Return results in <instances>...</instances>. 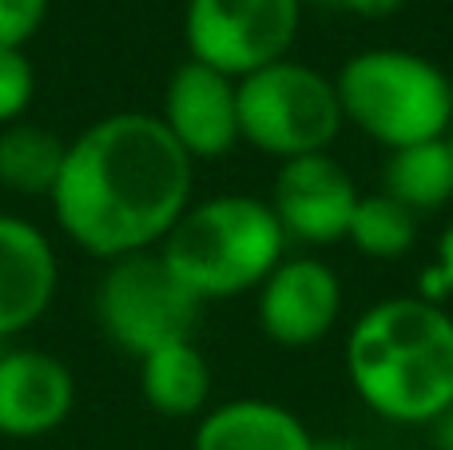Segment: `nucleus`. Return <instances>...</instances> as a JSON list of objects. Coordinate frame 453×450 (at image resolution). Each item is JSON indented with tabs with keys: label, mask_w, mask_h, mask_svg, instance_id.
I'll use <instances>...</instances> for the list:
<instances>
[{
	"label": "nucleus",
	"mask_w": 453,
	"mask_h": 450,
	"mask_svg": "<svg viewBox=\"0 0 453 450\" xmlns=\"http://www.w3.org/2000/svg\"><path fill=\"white\" fill-rule=\"evenodd\" d=\"M314 450H354L346 438H314Z\"/></svg>",
	"instance_id": "5701e85b"
},
{
	"label": "nucleus",
	"mask_w": 453,
	"mask_h": 450,
	"mask_svg": "<svg viewBox=\"0 0 453 450\" xmlns=\"http://www.w3.org/2000/svg\"><path fill=\"white\" fill-rule=\"evenodd\" d=\"M342 120L386 148L441 140L453 120V84L434 60L406 48H370L338 68Z\"/></svg>",
	"instance_id": "20e7f679"
},
{
	"label": "nucleus",
	"mask_w": 453,
	"mask_h": 450,
	"mask_svg": "<svg viewBox=\"0 0 453 450\" xmlns=\"http://www.w3.org/2000/svg\"><path fill=\"white\" fill-rule=\"evenodd\" d=\"M282 247L287 236L271 204L231 191L191 204L164 236L159 255L180 283L207 303L263 287V279L282 263Z\"/></svg>",
	"instance_id": "7ed1b4c3"
},
{
	"label": "nucleus",
	"mask_w": 453,
	"mask_h": 450,
	"mask_svg": "<svg viewBox=\"0 0 453 450\" xmlns=\"http://www.w3.org/2000/svg\"><path fill=\"white\" fill-rule=\"evenodd\" d=\"M96 315L119 351L143 359L156 347L196 335L199 299L180 283L159 252H135L111 260L96 291Z\"/></svg>",
	"instance_id": "423d86ee"
},
{
	"label": "nucleus",
	"mask_w": 453,
	"mask_h": 450,
	"mask_svg": "<svg viewBox=\"0 0 453 450\" xmlns=\"http://www.w3.org/2000/svg\"><path fill=\"white\" fill-rule=\"evenodd\" d=\"M326 4H330V0H326Z\"/></svg>",
	"instance_id": "393cba45"
},
{
	"label": "nucleus",
	"mask_w": 453,
	"mask_h": 450,
	"mask_svg": "<svg viewBox=\"0 0 453 450\" xmlns=\"http://www.w3.org/2000/svg\"><path fill=\"white\" fill-rule=\"evenodd\" d=\"M358 199L362 196L346 167L326 151H311V156L282 159L266 204L287 239L334 244V239H346Z\"/></svg>",
	"instance_id": "6e6552de"
},
{
	"label": "nucleus",
	"mask_w": 453,
	"mask_h": 450,
	"mask_svg": "<svg viewBox=\"0 0 453 450\" xmlns=\"http://www.w3.org/2000/svg\"><path fill=\"white\" fill-rule=\"evenodd\" d=\"M430 427H434V443H438V450H453V403L430 423Z\"/></svg>",
	"instance_id": "4be33fe9"
},
{
	"label": "nucleus",
	"mask_w": 453,
	"mask_h": 450,
	"mask_svg": "<svg viewBox=\"0 0 453 450\" xmlns=\"http://www.w3.org/2000/svg\"><path fill=\"white\" fill-rule=\"evenodd\" d=\"M68 140L48 132L44 124H16L0 128V183L16 196H52L64 167Z\"/></svg>",
	"instance_id": "dca6fc26"
},
{
	"label": "nucleus",
	"mask_w": 453,
	"mask_h": 450,
	"mask_svg": "<svg viewBox=\"0 0 453 450\" xmlns=\"http://www.w3.org/2000/svg\"><path fill=\"white\" fill-rule=\"evenodd\" d=\"M239 140L279 159L326 151L342 132L334 80L298 60H274L234 80Z\"/></svg>",
	"instance_id": "39448f33"
},
{
	"label": "nucleus",
	"mask_w": 453,
	"mask_h": 450,
	"mask_svg": "<svg viewBox=\"0 0 453 450\" xmlns=\"http://www.w3.org/2000/svg\"><path fill=\"white\" fill-rule=\"evenodd\" d=\"M191 450H314V435L287 407L234 399L203 415Z\"/></svg>",
	"instance_id": "ddd939ff"
},
{
	"label": "nucleus",
	"mask_w": 453,
	"mask_h": 450,
	"mask_svg": "<svg viewBox=\"0 0 453 450\" xmlns=\"http://www.w3.org/2000/svg\"><path fill=\"white\" fill-rule=\"evenodd\" d=\"M196 159L151 112H116L68 140L52 215L76 247L124 260L164 244L191 207Z\"/></svg>",
	"instance_id": "f257e3e1"
},
{
	"label": "nucleus",
	"mask_w": 453,
	"mask_h": 450,
	"mask_svg": "<svg viewBox=\"0 0 453 450\" xmlns=\"http://www.w3.org/2000/svg\"><path fill=\"white\" fill-rule=\"evenodd\" d=\"M446 295H453V223L438 239V260H434V268L422 271V299L441 303Z\"/></svg>",
	"instance_id": "aec40b11"
},
{
	"label": "nucleus",
	"mask_w": 453,
	"mask_h": 450,
	"mask_svg": "<svg viewBox=\"0 0 453 450\" xmlns=\"http://www.w3.org/2000/svg\"><path fill=\"white\" fill-rule=\"evenodd\" d=\"M446 144H449V151H453V120H449V132H446Z\"/></svg>",
	"instance_id": "b1692460"
},
{
	"label": "nucleus",
	"mask_w": 453,
	"mask_h": 450,
	"mask_svg": "<svg viewBox=\"0 0 453 450\" xmlns=\"http://www.w3.org/2000/svg\"><path fill=\"white\" fill-rule=\"evenodd\" d=\"M76 407V379L48 351L16 347L0 355V435L40 438L64 427Z\"/></svg>",
	"instance_id": "9b49d317"
},
{
	"label": "nucleus",
	"mask_w": 453,
	"mask_h": 450,
	"mask_svg": "<svg viewBox=\"0 0 453 450\" xmlns=\"http://www.w3.org/2000/svg\"><path fill=\"white\" fill-rule=\"evenodd\" d=\"M164 128L191 159H219L239 144L234 80L219 68L188 60L164 88Z\"/></svg>",
	"instance_id": "1a4fd4ad"
},
{
	"label": "nucleus",
	"mask_w": 453,
	"mask_h": 450,
	"mask_svg": "<svg viewBox=\"0 0 453 450\" xmlns=\"http://www.w3.org/2000/svg\"><path fill=\"white\" fill-rule=\"evenodd\" d=\"M298 20L303 0H188L183 36L191 60L242 80L274 60H287Z\"/></svg>",
	"instance_id": "0eeeda50"
},
{
	"label": "nucleus",
	"mask_w": 453,
	"mask_h": 450,
	"mask_svg": "<svg viewBox=\"0 0 453 450\" xmlns=\"http://www.w3.org/2000/svg\"><path fill=\"white\" fill-rule=\"evenodd\" d=\"M346 239L370 260H398L418 239V212H410L406 204H398L386 191L362 196L350 215Z\"/></svg>",
	"instance_id": "f3484780"
},
{
	"label": "nucleus",
	"mask_w": 453,
	"mask_h": 450,
	"mask_svg": "<svg viewBox=\"0 0 453 450\" xmlns=\"http://www.w3.org/2000/svg\"><path fill=\"white\" fill-rule=\"evenodd\" d=\"M48 0H0V48H24L40 32Z\"/></svg>",
	"instance_id": "6ab92c4d"
},
{
	"label": "nucleus",
	"mask_w": 453,
	"mask_h": 450,
	"mask_svg": "<svg viewBox=\"0 0 453 450\" xmlns=\"http://www.w3.org/2000/svg\"><path fill=\"white\" fill-rule=\"evenodd\" d=\"M140 391L143 403L167 419H188V415L203 411L207 395H211V367H207L203 351L196 347V339L167 343V347L143 355Z\"/></svg>",
	"instance_id": "4468645a"
},
{
	"label": "nucleus",
	"mask_w": 453,
	"mask_h": 450,
	"mask_svg": "<svg viewBox=\"0 0 453 450\" xmlns=\"http://www.w3.org/2000/svg\"><path fill=\"white\" fill-rule=\"evenodd\" d=\"M60 263L36 223L0 215V339L28 331L52 307Z\"/></svg>",
	"instance_id": "f8f14e48"
},
{
	"label": "nucleus",
	"mask_w": 453,
	"mask_h": 450,
	"mask_svg": "<svg viewBox=\"0 0 453 450\" xmlns=\"http://www.w3.org/2000/svg\"><path fill=\"white\" fill-rule=\"evenodd\" d=\"M342 311V287L330 263L282 260L258 287V327L279 347H311L334 327Z\"/></svg>",
	"instance_id": "9d476101"
},
{
	"label": "nucleus",
	"mask_w": 453,
	"mask_h": 450,
	"mask_svg": "<svg viewBox=\"0 0 453 450\" xmlns=\"http://www.w3.org/2000/svg\"><path fill=\"white\" fill-rule=\"evenodd\" d=\"M334 8H342V12H354V16H370V20H378V16H390L402 8V0H330Z\"/></svg>",
	"instance_id": "412c9836"
},
{
	"label": "nucleus",
	"mask_w": 453,
	"mask_h": 450,
	"mask_svg": "<svg viewBox=\"0 0 453 450\" xmlns=\"http://www.w3.org/2000/svg\"><path fill=\"white\" fill-rule=\"evenodd\" d=\"M382 191L406 204L410 212H434L453 199V151L441 140H422L394 148L382 167Z\"/></svg>",
	"instance_id": "2eb2a0df"
},
{
	"label": "nucleus",
	"mask_w": 453,
	"mask_h": 450,
	"mask_svg": "<svg viewBox=\"0 0 453 450\" xmlns=\"http://www.w3.org/2000/svg\"><path fill=\"white\" fill-rule=\"evenodd\" d=\"M358 399L390 423H434L453 403V319L422 295L374 303L346 339Z\"/></svg>",
	"instance_id": "f03ea898"
},
{
	"label": "nucleus",
	"mask_w": 453,
	"mask_h": 450,
	"mask_svg": "<svg viewBox=\"0 0 453 450\" xmlns=\"http://www.w3.org/2000/svg\"><path fill=\"white\" fill-rule=\"evenodd\" d=\"M36 96V72L24 48H0V128L24 120Z\"/></svg>",
	"instance_id": "a211bd4d"
}]
</instances>
